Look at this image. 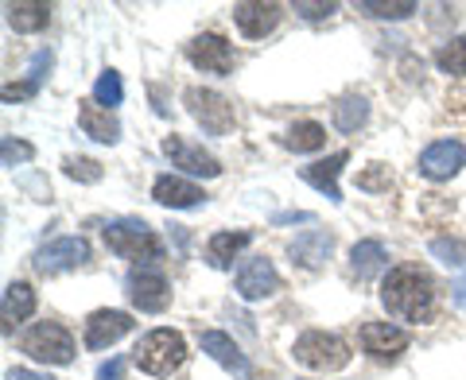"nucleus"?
<instances>
[{"label":"nucleus","mask_w":466,"mask_h":380,"mask_svg":"<svg viewBox=\"0 0 466 380\" xmlns=\"http://www.w3.org/2000/svg\"><path fill=\"white\" fill-rule=\"evenodd\" d=\"M381 303L400 323H431L435 306H440V287H435L428 268L397 265V268H389L381 280Z\"/></svg>","instance_id":"f257e3e1"},{"label":"nucleus","mask_w":466,"mask_h":380,"mask_svg":"<svg viewBox=\"0 0 466 380\" xmlns=\"http://www.w3.org/2000/svg\"><path fill=\"white\" fill-rule=\"evenodd\" d=\"M101 237H106V248L116 253L121 260H133L137 265H159L164 260V241L156 237L152 225H144L140 217H116L101 229Z\"/></svg>","instance_id":"f03ea898"},{"label":"nucleus","mask_w":466,"mask_h":380,"mask_svg":"<svg viewBox=\"0 0 466 380\" xmlns=\"http://www.w3.org/2000/svg\"><path fill=\"white\" fill-rule=\"evenodd\" d=\"M183 361H187V338L179 330L159 326V330H148L133 345V365L148 376H171Z\"/></svg>","instance_id":"7ed1b4c3"},{"label":"nucleus","mask_w":466,"mask_h":380,"mask_svg":"<svg viewBox=\"0 0 466 380\" xmlns=\"http://www.w3.org/2000/svg\"><path fill=\"white\" fill-rule=\"evenodd\" d=\"M291 357H296L303 369H315V373H339L350 365V345L339 338V334H327V330H308L299 334L296 345H291Z\"/></svg>","instance_id":"20e7f679"},{"label":"nucleus","mask_w":466,"mask_h":380,"mask_svg":"<svg viewBox=\"0 0 466 380\" xmlns=\"http://www.w3.org/2000/svg\"><path fill=\"white\" fill-rule=\"evenodd\" d=\"M20 349L32 361H39V365H70V361H75V354H78L75 334H70L63 323H35V326H27L24 338H20Z\"/></svg>","instance_id":"39448f33"},{"label":"nucleus","mask_w":466,"mask_h":380,"mask_svg":"<svg viewBox=\"0 0 466 380\" xmlns=\"http://www.w3.org/2000/svg\"><path fill=\"white\" fill-rule=\"evenodd\" d=\"M125 295L140 315H159L171 303V284L159 265H137L125 275Z\"/></svg>","instance_id":"423d86ee"},{"label":"nucleus","mask_w":466,"mask_h":380,"mask_svg":"<svg viewBox=\"0 0 466 380\" xmlns=\"http://www.w3.org/2000/svg\"><path fill=\"white\" fill-rule=\"evenodd\" d=\"M183 105L187 113L198 121V128L207 136H226L229 128H233V101L222 97L218 90H207V85H191V90H183Z\"/></svg>","instance_id":"0eeeda50"},{"label":"nucleus","mask_w":466,"mask_h":380,"mask_svg":"<svg viewBox=\"0 0 466 380\" xmlns=\"http://www.w3.org/2000/svg\"><path fill=\"white\" fill-rule=\"evenodd\" d=\"M233 291L245 299V303H260V299H272L280 291V272L268 256H249L245 265L238 268V280H233Z\"/></svg>","instance_id":"6e6552de"},{"label":"nucleus","mask_w":466,"mask_h":380,"mask_svg":"<svg viewBox=\"0 0 466 380\" xmlns=\"http://www.w3.org/2000/svg\"><path fill=\"white\" fill-rule=\"evenodd\" d=\"M462 167H466V144H459V140H435V144H428V148L420 152V164H416V171L424 175V179H431V183L455 179Z\"/></svg>","instance_id":"1a4fd4ad"},{"label":"nucleus","mask_w":466,"mask_h":380,"mask_svg":"<svg viewBox=\"0 0 466 380\" xmlns=\"http://www.w3.org/2000/svg\"><path fill=\"white\" fill-rule=\"evenodd\" d=\"M187 58H191V66H198L202 75H218V78H226L233 63H238V55H233V43L222 39V35H195L191 43H187Z\"/></svg>","instance_id":"9d476101"},{"label":"nucleus","mask_w":466,"mask_h":380,"mask_svg":"<svg viewBox=\"0 0 466 380\" xmlns=\"http://www.w3.org/2000/svg\"><path fill=\"white\" fill-rule=\"evenodd\" d=\"M86 260H90V245H86V237H58V241L39 248L32 265H35L39 275H58V272L82 268Z\"/></svg>","instance_id":"9b49d317"},{"label":"nucleus","mask_w":466,"mask_h":380,"mask_svg":"<svg viewBox=\"0 0 466 380\" xmlns=\"http://www.w3.org/2000/svg\"><path fill=\"white\" fill-rule=\"evenodd\" d=\"M280 20L284 5H276V0H241V5H233V24L245 39H265Z\"/></svg>","instance_id":"f8f14e48"},{"label":"nucleus","mask_w":466,"mask_h":380,"mask_svg":"<svg viewBox=\"0 0 466 380\" xmlns=\"http://www.w3.org/2000/svg\"><path fill=\"white\" fill-rule=\"evenodd\" d=\"M133 315L128 311H109V306H101V311H94L90 318H86V349H109L125 338V334H133Z\"/></svg>","instance_id":"ddd939ff"},{"label":"nucleus","mask_w":466,"mask_h":380,"mask_svg":"<svg viewBox=\"0 0 466 380\" xmlns=\"http://www.w3.org/2000/svg\"><path fill=\"white\" fill-rule=\"evenodd\" d=\"M164 155L171 159V167H179L187 175H202V179H218V175H222V164H218L202 144H191L183 136H167L164 140Z\"/></svg>","instance_id":"4468645a"},{"label":"nucleus","mask_w":466,"mask_h":380,"mask_svg":"<svg viewBox=\"0 0 466 380\" xmlns=\"http://www.w3.org/2000/svg\"><path fill=\"white\" fill-rule=\"evenodd\" d=\"M358 342H361V349H366L370 357H377V361H392V357H400L404 349H408V330H400V326H392V323H366L358 330Z\"/></svg>","instance_id":"2eb2a0df"},{"label":"nucleus","mask_w":466,"mask_h":380,"mask_svg":"<svg viewBox=\"0 0 466 380\" xmlns=\"http://www.w3.org/2000/svg\"><path fill=\"white\" fill-rule=\"evenodd\" d=\"M152 198L159 202V206L167 210H195L207 202V195H202V186L183 179V175H159V179L152 183Z\"/></svg>","instance_id":"dca6fc26"},{"label":"nucleus","mask_w":466,"mask_h":380,"mask_svg":"<svg viewBox=\"0 0 466 380\" xmlns=\"http://www.w3.org/2000/svg\"><path fill=\"white\" fill-rule=\"evenodd\" d=\"M198 345H202V354H210L233 376H249V357L241 354V345L233 342L229 334H222V330H202L198 334Z\"/></svg>","instance_id":"f3484780"},{"label":"nucleus","mask_w":466,"mask_h":380,"mask_svg":"<svg viewBox=\"0 0 466 380\" xmlns=\"http://www.w3.org/2000/svg\"><path fill=\"white\" fill-rule=\"evenodd\" d=\"M350 164V152H334L327 159H315V164H308L299 175H303V183H311L319 195H327L330 202H342V190H339V175L342 167Z\"/></svg>","instance_id":"a211bd4d"},{"label":"nucleus","mask_w":466,"mask_h":380,"mask_svg":"<svg viewBox=\"0 0 466 380\" xmlns=\"http://www.w3.org/2000/svg\"><path fill=\"white\" fill-rule=\"evenodd\" d=\"M78 128L97 144H116L121 140V125H116L113 109H101L97 101H78Z\"/></svg>","instance_id":"6ab92c4d"},{"label":"nucleus","mask_w":466,"mask_h":380,"mask_svg":"<svg viewBox=\"0 0 466 380\" xmlns=\"http://www.w3.org/2000/svg\"><path fill=\"white\" fill-rule=\"evenodd\" d=\"M330 248H334V237H330V233H323V229H308V233H299V237L288 245V256L296 260L299 268L315 272V268H323V260L330 256Z\"/></svg>","instance_id":"aec40b11"},{"label":"nucleus","mask_w":466,"mask_h":380,"mask_svg":"<svg viewBox=\"0 0 466 380\" xmlns=\"http://www.w3.org/2000/svg\"><path fill=\"white\" fill-rule=\"evenodd\" d=\"M249 245H253L249 229H222V233H214V237L207 241V265L210 268H229Z\"/></svg>","instance_id":"412c9836"},{"label":"nucleus","mask_w":466,"mask_h":380,"mask_svg":"<svg viewBox=\"0 0 466 380\" xmlns=\"http://www.w3.org/2000/svg\"><path fill=\"white\" fill-rule=\"evenodd\" d=\"M32 315H35V291H32V284H24V280L8 284V287H5V299H0V318H5V334H12V326L27 323Z\"/></svg>","instance_id":"4be33fe9"},{"label":"nucleus","mask_w":466,"mask_h":380,"mask_svg":"<svg viewBox=\"0 0 466 380\" xmlns=\"http://www.w3.org/2000/svg\"><path fill=\"white\" fill-rule=\"evenodd\" d=\"M385 265H389V253L381 241H358L350 248V275H354L358 284H370Z\"/></svg>","instance_id":"5701e85b"},{"label":"nucleus","mask_w":466,"mask_h":380,"mask_svg":"<svg viewBox=\"0 0 466 380\" xmlns=\"http://www.w3.org/2000/svg\"><path fill=\"white\" fill-rule=\"evenodd\" d=\"M8 12V27L20 35H32V32H43L51 20V8L39 5V0H20V5H5Z\"/></svg>","instance_id":"b1692460"},{"label":"nucleus","mask_w":466,"mask_h":380,"mask_svg":"<svg viewBox=\"0 0 466 380\" xmlns=\"http://www.w3.org/2000/svg\"><path fill=\"white\" fill-rule=\"evenodd\" d=\"M280 144L288 152H296V155H303V152H319V148H327V128L319 125V121H296L288 128V133L280 136Z\"/></svg>","instance_id":"393cba45"},{"label":"nucleus","mask_w":466,"mask_h":380,"mask_svg":"<svg viewBox=\"0 0 466 380\" xmlns=\"http://www.w3.org/2000/svg\"><path fill=\"white\" fill-rule=\"evenodd\" d=\"M366 121H370V101L361 94H346L339 105H334V128H339V133H358Z\"/></svg>","instance_id":"a878e982"},{"label":"nucleus","mask_w":466,"mask_h":380,"mask_svg":"<svg viewBox=\"0 0 466 380\" xmlns=\"http://www.w3.org/2000/svg\"><path fill=\"white\" fill-rule=\"evenodd\" d=\"M51 70V51H39L32 58V66H27V82H16V85H5V101H24V97H35V90L43 85Z\"/></svg>","instance_id":"bb28decb"},{"label":"nucleus","mask_w":466,"mask_h":380,"mask_svg":"<svg viewBox=\"0 0 466 380\" xmlns=\"http://www.w3.org/2000/svg\"><path fill=\"white\" fill-rule=\"evenodd\" d=\"M358 12H366L373 20H408L412 12H420L416 0H361Z\"/></svg>","instance_id":"cd10ccee"},{"label":"nucleus","mask_w":466,"mask_h":380,"mask_svg":"<svg viewBox=\"0 0 466 380\" xmlns=\"http://www.w3.org/2000/svg\"><path fill=\"white\" fill-rule=\"evenodd\" d=\"M435 66L451 78H466V35L447 39L440 51H435Z\"/></svg>","instance_id":"c85d7f7f"},{"label":"nucleus","mask_w":466,"mask_h":380,"mask_svg":"<svg viewBox=\"0 0 466 380\" xmlns=\"http://www.w3.org/2000/svg\"><path fill=\"white\" fill-rule=\"evenodd\" d=\"M94 101H97L101 109H116L125 101V82H121L116 70H106V75L94 82Z\"/></svg>","instance_id":"c756f323"},{"label":"nucleus","mask_w":466,"mask_h":380,"mask_svg":"<svg viewBox=\"0 0 466 380\" xmlns=\"http://www.w3.org/2000/svg\"><path fill=\"white\" fill-rule=\"evenodd\" d=\"M63 167H66L70 179H78V183H97V179H101V164H97V159L66 155V159H63Z\"/></svg>","instance_id":"7c9ffc66"},{"label":"nucleus","mask_w":466,"mask_h":380,"mask_svg":"<svg viewBox=\"0 0 466 380\" xmlns=\"http://www.w3.org/2000/svg\"><path fill=\"white\" fill-rule=\"evenodd\" d=\"M431 253L443 260V265H466V245H459L455 237H435Z\"/></svg>","instance_id":"2f4dec72"},{"label":"nucleus","mask_w":466,"mask_h":380,"mask_svg":"<svg viewBox=\"0 0 466 380\" xmlns=\"http://www.w3.org/2000/svg\"><path fill=\"white\" fill-rule=\"evenodd\" d=\"M296 12L303 20H330L339 12V0H327V5H319V0H296Z\"/></svg>","instance_id":"473e14b6"},{"label":"nucleus","mask_w":466,"mask_h":380,"mask_svg":"<svg viewBox=\"0 0 466 380\" xmlns=\"http://www.w3.org/2000/svg\"><path fill=\"white\" fill-rule=\"evenodd\" d=\"M389 183H392V179L385 175L381 164H370V171L358 175V186H361V190H389Z\"/></svg>","instance_id":"72a5a7b5"},{"label":"nucleus","mask_w":466,"mask_h":380,"mask_svg":"<svg viewBox=\"0 0 466 380\" xmlns=\"http://www.w3.org/2000/svg\"><path fill=\"white\" fill-rule=\"evenodd\" d=\"M32 155H35V152H32V144L5 136V167H12V164H27Z\"/></svg>","instance_id":"f704fd0d"},{"label":"nucleus","mask_w":466,"mask_h":380,"mask_svg":"<svg viewBox=\"0 0 466 380\" xmlns=\"http://www.w3.org/2000/svg\"><path fill=\"white\" fill-rule=\"evenodd\" d=\"M121 373H125V361H121V357H109V361L97 369V380H121Z\"/></svg>","instance_id":"c9c22d12"},{"label":"nucleus","mask_w":466,"mask_h":380,"mask_svg":"<svg viewBox=\"0 0 466 380\" xmlns=\"http://www.w3.org/2000/svg\"><path fill=\"white\" fill-rule=\"evenodd\" d=\"M451 303H455L459 311L466 315V275H459V280L451 284Z\"/></svg>","instance_id":"e433bc0d"},{"label":"nucleus","mask_w":466,"mask_h":380,"mask_svg":"<svg viewBox=\"0 0 466 380\" xmlns=\"http://www.w3.org/2000/svg\"><path fill=\"white\" fill-rule=\"evenodd\" d=\"M8 380H51V376L32 373V369H8Z\"/></svg>","instance_id":"4c0bfd02"}]
</instances>
